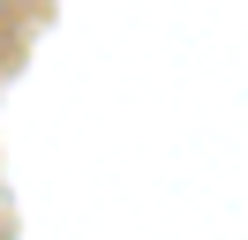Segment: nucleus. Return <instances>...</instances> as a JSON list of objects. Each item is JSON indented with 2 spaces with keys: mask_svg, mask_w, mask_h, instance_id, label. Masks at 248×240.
I'll return each instance as SVG.
<instances>
[{
  "mask_svg": "<svg viewBox=\"0 0 248 240\" xmlns=\"http://www.w3.org/2000/svg\"><path fill=\"white\" fill-rule=\"evenodd\" d=\"M0 15H8V0H0Z\"/></svg>",
  "mask_w": 248,
  "mask_h": 240,
  "instance_id": "nucleus-1",
  "label": "nucleus"
}]
</instances>
